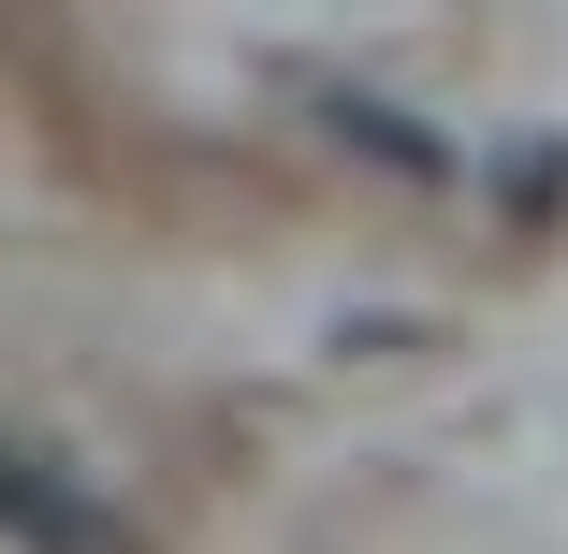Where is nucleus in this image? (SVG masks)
<instances>
[{
	"instance_id": "1",
	"label": "nucleus",
	"mask_w": 568,
	"mask_h": 554,
	"mask_svg": "<svg viewBox=\"0 0 568 554\" xmlns=\"http://www.w3.org/2000/svg\"><path fill=\"white\" fill-rule=\"evenodd\" d=\"M0 496H16V540H30V554H118V540L59 496V453H16V467H0Z\"/></svg>"
},
{
	"instance_id": "2",
	"label": "nucleus",
	"mask_w": 568,
	"mask_h": 554,
	"mask_svg": "<svg viewBox=\"0 0 568 554\" xmlns=\"http://www.w3.org/2000/svg\"><path fill=\"white\" fill-rule=\"evenodd\" d=\"M321 118H335V132H351V147H379L394 175H437V161H452L437 132H408V118H394V102H365V88H335V102H321Z\"/></svg>"
}]
</instances>
